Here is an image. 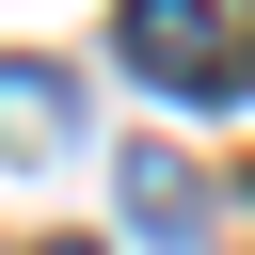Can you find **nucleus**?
<instances>
[{
  "instance_id": "obj_1",
  "label": "nucleus",
  "mask_w": 255,
  "mask_h": 255,
  "mask_svg": "<svg viewBox=\"0 0 255 255\" xmlns=\"http://www.w3.org/2000/svg\"><path fill=\"white\" fill-rule=\"evenodd\" d=\"M112 64L159 96H255V0H112Z\"/></svg>"
},
{
  "instance_id": "obj_2",
  "label": "nucleus",
  "mask_w": 255,
  "mask_h": 255,
  "mask_svg": "<svg viewBox=\"0 0 255 255\" xmlns=\"http://www.w3.org/2000/svg\"><path fill=\"white\" fill-rule=\"evenodd\" d=\"M128 223H143V255H207V175L143 143V159H128Z\"/></svg>"
},
{
  "instance_id": "obj_3",
  "label": "nucleus",
  "mask_w": 255,
  "mask_h": 255,
  "mask_svg": "<svg viewBox=\"0 0 255 255\" xmlns=\"http://www.w3.org/2000/svg\"><path fill=\"white\" fill-rule=\"evenodd\" d=\"M64 128H80L64 80H48V64H0V143H16V159H64Z\"/></svg>"
},
{
  "instance_id": "obj_4",
  "label": "nucleus",
  "mask_w": 255,
  "mask_h": 255,
  "mask_svg": "<svg viewBox=\"0 0 255 255\" xmlns=\"http://www.w3.org/2000/svg\"><path fill=\"white\" fill-rule=\"evenodd\" d=\"M48 255H96V239H48Z\"/></svg>"
}]
</instances>
